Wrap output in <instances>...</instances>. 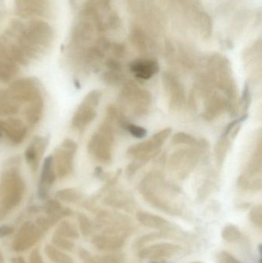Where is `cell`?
I'll use <instances>...</instances> for the list:
<instances>
[{
    "label": "cell",
    "mask_w": 262,
    "mask_h": 263,
    "mask_svg": "<svg viewBox=\"0 0 262 263\" xmlns=\"http://www.w3.org/2000/svg\"><path fill=\"white\" fill-rule=\"evenodd\" d=\"M0 131L5 132L12 143L19 144L26 135V128L20 120L9 119L6 122H0Z\"/></svg>",
    "instance_id": "30bf717a"
},
{
    "label": "cell",
    "mask_w": 262,
    "mask_h": 263,
    "mask_svg": "<svg viewBox=\"0 0 262 263\" xmlns=\"http://www.w3.org/2000/svg\"><path fill=\"white\" fill-rule=\"evenodd\" d=\"M107 201L108 204L111 205L112 206L118 208V209L130 210L132 206H134V202L131 200V198L121 192L118 193V195L108 198Z\"/></svg>",
    "instance_id": "ffe728a7"
},
{
    "label": "cell",
    "mask_w": 262,
    "mask_h": 263,
    "mask_svg": "<svg viewBox=\"0 0 262 263\" xmlns=\"http://www.w3.org/2000/svg\"><path fill=\"white\" fill-rule=\"evenodd\" d=\"M124 130L129 131L132 136L137 138H142L146 136L147 130L141 127L134 125V124H130V122L127 121L121 126Z\"/></svg>",
    "instance_id": "cb8c5ba5"
},
{
    "label": "cell",
    "mask_w": 262,
    "mask_h": 263,
    "mask_svg": "<svg viewBox=\"0 0 262 263\" xmlns=\"http://www.w3.org/2000/svg\"><path fill=\"white\" fill-rule=\"evenodd\" d=\"M222 237L225 242L229 243H235L242 237V233L237 226L229 224L223 228Z\"/></svg>",
    "instance_id": "7402d4cb"
},
{
    "label": "cell",
    "mask_w": 262,
    "mask_h": 263,
    "mask_svg": "<svg viewBox=\"0 0 262 263\" xmlns=\"http://www.w3.org/2000/svg\"><path fill=\"white\" fill-rule=\"evenodd\" d=\"M136 219L142 226L151 229H164L169 225L166 219L148 212H138Z\"/></svg>",
    "instance_id": "e0dca14e"
},
{
    "label": "cell",
    "mask_w": 262,
    "mask_h": 263,
    "mask_svg": "<svg viewBox=\"0 0 262 263\" xmlns=\"http://www.w3.org/2000/svg\"><path fill=\"white\" fill-rule=\"evenodd\" d=\"M25 185L18 172L8 170L0 179V199L5 209H10L19 203L23 195Z\"/></svg>",
    "instance_id": "277c9868"
},
{
    "label": "cell",
    "mask_w": 262,
    "mask_h": 263,
    "mask_svg": "<svg viewBox=\"0 0 262 263\" xmlns=\"http://www.w3.org/2000/svg\"><path fill=\"white\" fill-rule=\"evenodd\" d=\"M180 250V246L175 243H160L144 247L138 256L141 260H158L173 257Z\"/></svg>",
    "instance_id": "ba28073f"
},
{
    "label": "cell",
    "mask_w": 262,
    "mask_h": 263,
    "mask_svg": "<svg viewBox=\"0 0 262 263\" xmlns=\"http://www.w3.org/2000/svg\"><path fill=\"white\" fill-rule=\"evenodd\" d=\"M219 263H242L228 252L222 251L218 256Z\"/></svg>",
    "instance_id": "f546056e"
},
{
    "label": "cell",
    "mask_w": 262,
    "mask_h": 263,
    "mask_svg": "<svg viewBox=\"0 0 262 263\" xmlns=\"http://www.w3.org/2000/svg\"><path fill=\"white\" fill-rule=\"evenodd\" d=\"M103 80L108 85L117 86L124 82V76L120 74L117 72H108L103 76Z\"/></svg>",
    "instance_id": "484cf974"
},
{
    "label": "cell",
    "mask_w": 262,
    "mask_h": 263,
    "mask_svg": "<svg viewBox=\"0 0 262 263\" xmlns=\"http://www.w3.org/2000/svg\"><path fill=\"white\" fill-rule=\"evenodd\" d=\"M120 110L127 118L141 117L147 113L151 103V96L147 90H142L133 82L126 83L119 96Z\"/></svg>",
    "instance_id": "7a4b0ae2"
},
{
    "label": "cell",
    "mask_w": 262,
    "mask_h": 263,
    "mask_svg": "<svg viewBox=\"0 0 262 263\" xmlns=\"http://www.w3.org/2000/svg\"><path fill=\"white\" fill-rule=\"evenodd\" d=\"M113 142L114 133L111 124L106 122L92 136L88 145V150L97 160L105 163L110 162L112 159Z\"/></svg>",
    "instance_id": "3957f363"
},
{
    "label": "cell",
    "mask_w": 262,
    "mask_h": 263,
    "mask_svg": "<svg viewBox=\"0 0 262 263\" xmlns=\"http://www.w3.org/2000/svg\"><path fill=\"white\" fill-rule=\"evenodd\" d=\"M163 84L169 97L171 107L176 109L183 106L185 101V93L181 82L175 76L168 74L163 76Z\"/></svg>",
    "instance_id": "9c48e42d"
},
{
    "label": "cell",
    "mask_w": 262,
    "mask_h": 263,
    "mask_svg": "<svg viewBox=\"0 0 262 263\" xmlns=\"http://www.w3.org/2000/svg\"><path fill=\"white\" fill-rule=\"evenodd\" d=\"M198 162V154L193 149H181L171 155L169 167L180 178H185Z\"/></svg>",
    "instance_id": "52a82bcc"
},
{
    "label": "cell",
    "mask_w": 262,
    "mask_h": 263,
    "mask_svg": "<svg viewBox=\"0 0 262 263\" xmlns=\"http://www.w3.org/2000/svg\"><path fill=\"white\" fill-rule=\"evenodd\" d=\"M165 233H153L146 235V236H142L141 238L138 239V241H137V247H142L144 244H147V243L153 241V240L162 238V237L165 236Z\"/></svg>",
    "instance_id": "f1b7e54d"
},
{
    "label": "cell",
    "mask_w": 262,
    "mask_h": 263,
    "mask_svg": "<svg viewBox=\"0 0 262 263\" xmlns=\"http://www.w3.org/2000/svg\"><path fill=\"white\" fill-rule=\"evenodd\" d=\"M171 132V128L165 129L155 133L149 139L136 145H131L127 151V155L132 157L137 161L145 163L158 153V150L168 138Z\"/></svg>",
    "instance_id": "5b68a950"
},
{
    "label": "cell",
    "mask_w": 262,
    "mask_h": 263,
    "mask_svg": "<svg viewBox=\"0 0 262 263\" xmlns=\"http://www.w3.org/2000/svg\"><path fill=\"white\" fill-rule=\"evenodd\" d=\"M242 103H243L244 110L247 111L251 103V93L248 84L246 85L245 89H244L243 95H242Z\"/></svg>",
    "instance_id": "4dcf8cb0"
},
{
    "label": "cell",
    "mask_w": 262,
    "mask_h": 263,
    "mask_svg": "<svg viewBox=\"0 0 262 263\" xmlns=\"http://www.w3.org/2000/svg\"><path fill=\"white\" fill-rule=\"evenodd\" d=\"M261 170H262V150H261V147H259V149L256 150L254 155H252L251 158L250 162L246 169V175H242L246 178L252 177L257 175L258 173L260 174Z\"/></svg>",
    "instance_id": "d6986e66"
},
{
    "label": "cell",
    "mask_w": 262,
    "mask_h": 263,
    "mask_svg": "<svg viewBox=\"0 0 262 263\" xmlns=\"http://www.w3.org/2000/svg\"><path fill=\"white\" fill-rule=\"evenodd\" d=\"M43 110V101L41 97L32 101V104L28 107L25 112V117L30 125H35L42 117Z\"/></svg>",
    "instance_id": "ac0fdd59"
},
{
    "label": "cell",
    "mask_w": 262,
    "mask_h": 263,
    "mask_svg": "<svg viewBox=\"0 0 262 263\" xmlns=\"http://www.w3.org/2000/svg\"><path fill=\"white\" fill-rule=\"evenodd\" d=\"M47 142L42 137H35L25 152V159L33 171L37 169Z\"/></svg>",
    "instance_id": "4fadbf2b"
},
{
    "label": "cell",
    "mask_w": 262,
    "mask_h": 263,
    "mask_svg": "<svg viewBox=\"0 0 262 263\" xmlns=\"http://www.w3.org/2000/svg\"><path fill=\"white\" fill-rule=\"evenodd\" d=\"M171 142L173 144H188V145H196L197 141L192 135L185 132H178L172 137Z\"/></svg>",
    "instance_id": "4316f807"
},
{
    "label": "cell",
    "mask_w": 262,
    "mask_h": 263,
    "mask_svg": "<svg viewBox=\"0 0 262 263\" xmlns=\"http://www.w3.org/2000/svg\"><path fill=\"white\" fill-rule=\"evenodd\" d=\"M201 263V262H195V263Z\"/></svg>",
    "instance_id": "d6a6232c"
},
{
    "label": "cell",
    "mask_w": 262,
    "mask_h": 263,
    "mask_svg": "<svg viewBox=\"0 0 262 263\" xmlns=\"http://www.w3.org/2000/svg\"><path fill=\"white\" fill-rule=\"evenodd\" d=\"M18 73V66L3 44H0V80L8 82Z\"/></svg>",
    "instance_id": "7c38bea8"
},
{
    "label": "cell",
    "mask_w": 262,
    "mask_h": 263,
    "mask_svg": "<svg viewBox=\"0 0 262 263\" xmlns=\"http://www.w3.org/2000/svg\"><path fill=\"white\" fill-rule=\"evenodd\" d=\"M229 135H222L219 141L215 145V157L216 160L219 164H222L225 159V156L227 155L228 151L230 148L231 141L229 138Z\"/></svg>",
    "instance_id": "44dd1931"
},
{
    "label": "cell",
    "mask_w": 262,
    "mask_h": 263,
    "mask_svg": "<svg viewBox=\"0 0 262 263\" xmlns=\"http://www.w3.org/2000/svg\"><path fill=\"white\" fill-rule=\"evenodd\" d=\"M93 263H126V257L123 254H111L97 259Z\"/></svg>",
    "instance_id": "83f0119b"
},
{
    "label": "cell",
    "mask_w": 262,
    "mask_h": 263,
    "mask_svg": "<svg viewBox=\"0 0 262 263\" xmlns=\"http://www.w3.org/2000/svg\"><path fill=\"white\" fill-rule=\"evenodd\" d=\"M17 110L18 109L15 105L11 104L10 102L7 100V96L0 92V115L15 114Z\"/></svg>",
    "instance_id": "603a6c76"
},
{
    "label": "cell",
    "mask_w": 262,
    "mask_h": 263,
    "mask_svg": "<svg viewBox=\"0 0 262 263\" xmlns=\"http://www.w3.org/2000/svg\"><path fill=\"white\" fill-rule=\"evenodd\" d=\"M139 190L144 199L153 207L168 214L179 213L178 208L171 200L180 194V189L165 182L159 172L148 174L141 180Z\"/></svg>",
    "instance_id": "6da1fadb"
},
{
    "label": "cell",
    "mask_w": 262,
    "mask_h": 263,
    "mask_svg": "<svg viewBox=\"0 0 262 263\" xmlns=\"http://www.w3.org/2000/svg\"><path fill=\"white\" fill-rule=\"evenodd\" d=\"M144 162H140V161H136V162H132V163L130 164L127 169H126V174L128 176H131V175H134L136 171L138 169L142 166L144 165Z\"/></svg>",
    "instance_id": "1f68e13d"
},
{
    "label": "cell",
    "mask_w": 262,
    "mask_h": 263,
    "mask_svg": "<svg viewBox=\"0 0 262 263\" xmlns=\"http://www.w3.org/2000/svg\"><path fill=\"white\" fill-rule=\"evenodd\" d=\"M96 107L86 102L80 105L72 119V125L78 130H83L91 124L96 117Z\"/></svg>",
    "instance_id": "9a60e30c"
},
{
    "label": "cell",
    "mask_w": 262,
    "mask_h": 263,
    "mask_svg": "<svg viewBox=\"0 0 262 263\" xmlns=\"http://www.w3.org/2000/svg\"><path fill=\"white\" fill-rule=\"evenodd\" d=\"M158 63L151 59H140L133 61L130 65L131 73L140 80H148L158 72Z\"/></svg>",
    "instance_id": "8fae6325"
},
{
    "label": "cell",
    "mask_w": 262,
    "mask_h": 263,
    "mask_svg": "<svg viewBox=\"0 0 262 263\" xmlns=\"http://www.w3.org/2000/svg\"><path fill=\"white\" fill-rule=\"evenodd\" d=\"M126 236L122 235L106 234L103 236H98L95 239L96 247L99 250L106 251H114L120 250L126 243Z\"/></svg>",
    "instance_id": "2e32d148"
},
{
    "label": "cell",
    "mask_w": 262,
    "mask_h": 263,
    "mask_svg": "<svg viewBox=\"0 0 262 263\" xmlns=\"http://www.w3.org/2000/svg\"><path fill=\"white\" fill-rule=\"evenodd\" d=\"M76 149L77 145L76 142L71 139H66L55 151V167L59 178L65 177L72 172Z\"/></svg>",
    "instance_id": "8992f818"
},
{
    "label": "cell",
    "mask_w": 262,
    "mask_h": 263,
    "mask_svg": "<svg viewBox=\"0 0 262 263\" xmlns=\"http://www.w3.org/2000/svg\"></svg>",
    "instance_id": "836d02e7"
},
{
    "label": "cell",
    "mask_w": 262,
    "mask_h": 263,
    "mask_svg": "<svg viewBox=\"0 0 262 263\" xmlns=\"http://www.w3.org/2000/svg\"><path fill=\"white\" fill-rule=\"evenodd\" d=\"M249 220L256 227H262V207L261 205L254 206L249 213Z\"/></svg>",
    "instance_id": "d4e9b609"
},
{
    "label": "cell",
    "mask_w": 262,
    "mask_h": 263,
    "mask_svg": "<svg viewBox=\"0 0 262 263\" xmlns=\"http://www.w3.org/2000/svg\"><path fill=\"white\" fill-rule=\"evenodd\" d=\"M56 179V173L54 169L53 157L52 155L46 157L44 161L41 173L40 183H39V195L46 197L48 194V189L51 187Z\"/></svg>",
    "instance_id": "5bb4252c"
}]
</instances>
